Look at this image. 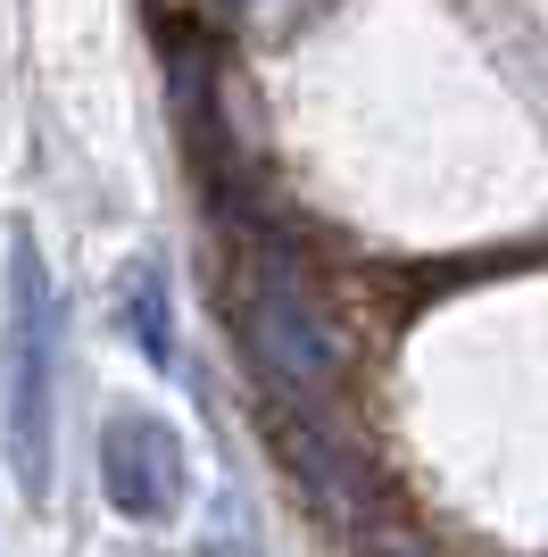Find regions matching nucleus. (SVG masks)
I'll return each mask as SVG.
<instances>
[{
  "instance_id": "1",
  "label": "nucleus",
  "mask_w": 548,
  "mask_h": 557,
  "mask_svg": "<svg viewBox=\"0 0 548 557\" xmlns=\"http://www.w3.org/2000/svg\"><path fill=\"white\" fill-rule=\"evenodd\" d=\"M50 433H59V292L42 275V250L17 233L9 250V466L17 491H50Z\"/></svg>"
},
{
  "instance_id": "2",
  "label": "nucleus",
  "mask_w": 548,
  "mask_h": 557,
  "mask_svg": "<svg viewBox=\"0 0 548 557\" xmlns=\"http://www.w3.org/2000/svg\"><path fill=\"white\" fill-rule=\"evenodd\" d=\"M250 349L283 392H333V383H341V333H333L324 300L283 258L250 283Z\"/></svg>"
},
{
  "instance_id": "3",
  "label": "nucleus",
  "mask_w": 548,
  "mask_h": 557,
  "mask_svg": "<svg viewBox=\"0 0 548 557\" xmlns=\"http://www.w3.org/2000/svg\"><path fill=\"white\" fill-rule=\"evenodd\" d=\"M100 491L141 524H166L183 508V449L159 417H116L100 433Z\"/></svg>"
},
{
  "instance_id": "4",
  "label": "nucleus",
  "mask_w": 548,
  "mask_h": 557,
  "mask_svg": "<svg viewBox=\"0 0 548 557\" xmlns=\"http://www.w3.org/2000/svg\"><path fill=\"white\" fill-rule=\"evenodd\" d=\"M125 317H134V342L166 367L175 342H166V283H159V267H134V275H125Z\"/></svg>"
}]
</instances>
